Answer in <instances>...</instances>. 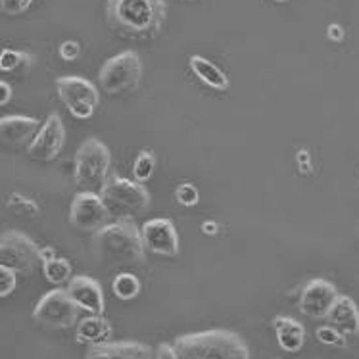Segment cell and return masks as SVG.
<instances>
[{
  "mask_svg": "<svg viewBox=\"0 0 359 359\" xmlns=\"http://www.w3.org/2000/svg\"><path fill=\"white\" fill-rule=\"evenodd\" d=\"M140 235L148 252L163 257L179 256V233L175 225L165 217L148 219L140 227Z\"/></svg>",
  "mask_w": 359,
  "mask_h": 359,
  "instance_id": "12",
  "label": "cell"
},
{
  "mask_svg": "<svg viewBox=\"0 0 359 359\" xmlns=\"http://www.w3.org/2000/svg\"><path fill=\"white\" fill-rule=\"evenodd\" d=\"M327 37L330 41H334V43H340L344 39V29L340 25H337V23H332V25H329V29H327Z\"/></svg>",
  "mask_w": 359,
  "mask_h": 359,
  "instance_id": "32",
  "label": "cell"
},
{
  "mask_svg": "<svg viewBox=\"0 0 359 359\" xmlns=\"http://www.w3.org/2000/svg\"><path fill=\"white\" fill-rule=\"evenodd\" d=\"M171 346L179 359H250L246 340L225 329L181 334Z\"/></svg>",
  "mask_w": 359,
  "mask_h": 359,
  "instance_id": "2",
  "label": "cell"
},
{
  "mask_svg": "<svg viewBox=\"0 0 359 359\" xmlns=\"http://www.w3.org/2000/svg\"><path fill=\"white\" fill-rule=\"evenodd\" d=\"M27 54L25 52L12 50V48H4L0 52V72H14L18 67L27 62Z\"/></svg>",
  "mask_w": 359,
  "mask_h": 359,
  "instance_id": "25",
  "label": "cell"
},
{
  "mask_svg": "<svg viewBox=\"0 0 359 359\" xmlns=\"http://www.w3.org/2000/svg\"><path fill=\"white\" fill-rule=\"evenodd\" d=\"M67 294L74 300L79 309H85L93 316H102L104 313V290L98 285V280L87 275H75L67 280Z\"/></svg>",
  "mask_w": 359,
  "mask_h": 359,
  "instance_id": "14",
  "label": "cell"
},
{
  "mask_svg": "<svg viewBox=\"0 0 359 359\" xmlns=\"http://www.w3.org/2000/svg\"><path fill=\"white\" fill-rule=\"evenodd\" d=\"M6 204L10 210H14V212L20 213V215H27V217H39V215H41V205H39L33 198L23 196L20 192H12V194L8 196Z\"/></svg>",
  "mask_w": 359,
  "mask_h": 359,
  "instance_id": "24",
  "label": "cell"
},
{
  "mask_svg": "<svg viewBox=\"0 0 359 359\" xmlns=\"http://www.w3.org/2000/svg\"><path fill=\"white\" fill-rule=\"evenodd\" d=\"M96 256L110 264H142L144 242L140 227L131 219H118L106 223L93 235Z\"/></svg>",
  "mask_w": 359,
  "mask_h": 359,
  "instance_id": "3",
  "label": "cell"
},
{
  "mask_svg": "<svg viewBox=\"0 0 359 359\" xmlns=\"http://www.w3.org/2000/svg\"><path fill=\"white\" fill-rule=\"evenodd\" d=\"M156 169V156L150 148H144L142 152H139V156L135 158V163H133V181L137 183H147L150 177L154 175Z\"/></svg>",
  "mask_w": 359,
  "mask_h": 359,
  "instance_id": "23",
  "label": "cell"
},
{
  "mask_svg": "<svg viewBox=\"0 0 359 359\" xmlns=\"http://www.w3.org/2000/svg\"><path fill=\"white\" fill-rule=\"evenodd\" d=\"M189 2H196V0H189Z\"/></svg>",
  "mask_w": 359,
  "mask_h": 359,
  "instance_id": "37",
  "label": "cell"
},
{
  "mask_svg": "<svg viewBox=\"0 0 359 359\" xmlns=\"http://www.w3.org/2000/svg\"><path fill=\"white\" fill-rule=\"evenodd\" d=\"M35 0H0V10L8 15L25 14Z\"/></svg>",
  "mask_w": 359,
  "mask_h": 359,
  "instance_id": "29",
  "label": "cell"
},
{
  "mask_svg": "<svg viewBox=\"0 0 359 359\" xmlns=\"http://www.w3.org/2000/svg\"><path fill=\"white\" fill-rule=\"evenodd\" d=\"M316 338L321 344L327 346H346V337L342 332H338L334 327L330 325H323L316 330Z\"/></svg>",
  "mask_w": 359,
  "mask_h": 359,
  "instance_id": "27",
  "label": "cell"
},
{
  "mask_svg": "<svg viewBox=\"0 0 359 359\" xmlns=\"http://www.w3.org/2000/svg\"><path fill=\"white\" fill-rule=\"evenodd\" d=\"M275 2H286V0H275Z\"/></svg>",
  "mask_w": 359,
  "mask_h": 359,
  "instance_id": "36",
  "label": "cell"
},
{
  "mask_svg": "<svg viewBox=\"0 0 359 359\" xmlns=\"http://www.w3.org/2000/svg\"><path fill=\"white\" fill-rule=\"evenodd\" d=\"M33 319L50 329H69L79 321V308L69 298L66 288H54L37 302Z\"/></svg>",
  "mask_w": 359,
  "mask_h": 359,
  "instance_id": "9",
  "label": "cell"
},
{
  "mask_svg": "<svg viewBox=\"0 0 359 359\" xmlns=\"http://www.w3.org/2000/svg\"><path fill=\"white\" fill-rule=\"evenodd\" d=\"M168 15L165 0H108L106 18L111 29L127 37H154Z\"/></svg>",
  "mask_w": 359,
  "mask_h": 359,
  "instance_id": "1",
  "label": "cell"
},
{
  "mask_svg": "<svg viewBox=\"0 0 359 359\" xmlns=\"http://www.w3.org/2000/svg\"><path fill=\"white\" fill-rule=\"evenodd\" d=\"M111 154L110 148L100 139L88 137L81 142L75 154L74 179L77 189L88 192H98L110 177Z\"/></svg>",
  "mask_w": 359,
  "mask_h": 359,
  "instance_id": "5",
  "label": "cell"
},
{
  "mask_svg": "<svg viewBox=\"0 0 359 359\" xmlns=\"http://www.w3.org/2000/svg\"><path fill=\"white\" fill-rule=\"evenodd\" d=\"M111 337V325L108 319H104L102 316H93L88 313V317L79 319L77 321V330H75V338L79 344L85 346H96L108 342V338Z\"/></svg>",
  "mask_w": 359,
  "mask_h": 359,
  "instance_id": "19",
  "label": "cell"
},
{
  "mask_svg": "<svg viewBox=\"0 0 359 359\" xmlns=\"http://www.w3.org/2000/svg\"><path fill=\"white\" fill-rule=\"evenodd\" d=\"M111 290L116 294V298L123 302L135 300L140 294V280L133 273H119L116 279L111 280Z\"/></svg>",
  "mask_w": 359,
  "mask_h": 359,
  "instance_id": "22",
  "label": "cell"
},
{
  "mask_svg": "<svg viewBox=\"0 0 359 359\" xmlns=\"http://www.w3.org/2000/svg\"><path fill=\"white\" fill-rule=\"evenodd\" d=\"M142 62L135 50H123L111 56L98 72V85L108 95H121L139 87Z\"/></svg>",
  "mask_w": 359,
  "mask_h": 359,
  "instance_id": "6",
  "label": "cell"
},
{
  "mask_svg": "<svg viewBox=\"0 0 359 359\" xmlns=\"http://www.w3.org/2000/svg\"><path fill=\"white\" fill-rule=\"evenodd\" d=\"M41 129V121L29 116H4L0 118V140L10 147H22L33 140Z\"/></svg>",
  "mask_w": 359,
  "mask_h": 359,
  "instance_id": "16",
  "label": "cell"
},
{
  "mask_svg": "<svg viewBox=\"0 0 359 359\" xmlns=\"http://www.w3.org/2000/svg\"><path fill=\"white\" fill-rule=\"evenodd\" d=\"M85 359H154V350L137 340H118L90 346Z\"/></svg>",
  "mask_w": 359,
  "mask_h": 359,
  "instance_id": "15",
  "label": "cell"
},
{
  "mask_svg": "<svg viewBox=\"0 0 359 359\" xmlns=\"http://www.w3.org/2000/svg\"><path fill=\"white\" fill-rule=\"evenodd\" d=\"M202 233L204 235H217L219 233V223L217 221H204L202 223Z\"/></svg>",
  "mask_w": 359,
  "mask_h": 359,
  "instance_id": "34",
  "label": "cell"
},
{
  "mask_svg": "<svg viewBox=\"0 0 359 359\" xmlns=\"http://www.w3.org/2000/svg\"><path fill=\"white\" fill-rule=\"evenodd\" d=\"M60 56L66 60V62H74V60L79 58L81 54V46L77 41H64V43L60 44Z\"/></svg>",
  "mask_w": 359,
  "mask_h": 359,
  "instance_id": "30",
  "label": "cell"
},
{
  "mask_svg": "<svg viewBox=\"0 0 359 359\" xmlns=\"http://www.w3.org/2000/svg\"><path fill=\"white\" fill-rule=\"evenodd\" d=\"M0 265L31 275L41 265V248L22 231H4L0 235Z\"/></svg>",
  "mask_w": 359,
  "mask_h": 359,
  "instance_id": "7",
  "label": "cell"
},
{
  "mask_svg": "<svg viewBox=\"0 0 359 359\" xmlns=\"http://www.w3.org/2000/svg\"><path fill=\"white\" fill-rule=\"evenodd\" d=\"M175 198L181 205L192 208L200 202V192L192 183H181L175 189Z\"/></svg>",
  "mask_w": 359,
  "mask_h": 359,
  "instance_id": "26",
  "label": "cell"
},
{
  "mask_svg": "<svg viewBox=\"0 0 359 359\" xmlns=\"http://www.w3.org/2000/svg\"><path fill=\"white\" fill-rule=\"evenodd\" d=\"M110 219V213L104 208L98 192H77L69 204V223L79 231L95 233Z\"/></svg>",
  "mask_w": 359,
  "mask_h": 359,
  "instance_id": "10",
  "label": "cell"
},
{
  "mask_svg": "<svg viewBox=\"0 0 359 359\" xmlns=\"http://www.w3.org/2000/svg\"><path fill=\"white\" fill-rule=\"evenodd\" d=\"M337 298V286L332 283L325 279H313L302 288L298 308L309 319H325Z\"/></svg>",
  "mask_w": 359,
  "mask_h": 359,
  "instance_id": "13",
  "label": "cell"
},
{
  "mask_svg": "<svg viewBox=\"0 0 359 359\" xmlns=\"http://www.w3.org/2000/svg\"><path fill=\"white\" fill-rule=\"evenodd\" d=\"M154 359H179V358H177L173 346L168 344V342H161V344L156 348Z\"/></svg>",
  "mask_w": 359,
  "mask_h": 359,
  "instance_id": "31",
  "label": "cell"
},
{
  "mask_svg": "<svg viewBox=\"0 0 359 359\" xmlns=\"http://www.w3.org/2000/svg\"><path fill=\"white\" fill-rule=\"evenodd\" d=\"M41 265H43L44 277L52 285H62V283H67V280L72 279L74 269H72V264L67 262L66 257L52 256L48 259H43Z\"/></svg>",
  "mask_w": 359,
  "mask_h": 359,
  "instance_id": "21",
  "label": "cell"
},
{
  "mask_svg": "<svg viewBox=\"0 0 359 359\" xmlns=\"http://www.w3.org/2000/svg\"><path fill=\"white\" fill-rule=\"evenodd\" d=\"M12 100V87L6 81H0V106H6Z\"/></svg>",
  "mask_w": 359,
  "mask_h": 359,
  "instance_id": "33",
  "label": "cell"
},
{
  "mask_svg": "<svg viewBox=\"0 0 359 359\" xmlns=\"http://www.w3.org/2000/svg\"><path fill=\"white\" fill-rule=\"evenodd\" d=\"M296 158H298V163H300L302 171H304V173L308 171V173H309V154H308V150H300Z\"/></svg>",
  "mask_w": 359,
  "mask_h": 359,
  "instance_id": "35",
  "label": "cell"
},
{
  "mask_svg": "<svg viewBox=\"0 0 359 359\" xmlns=\"http://www.w3.org/2000/svg\"><path fill=\"white\" fill-rule=\"evenodd\" d=\"M330 327H334L344 337H355L359 334V309L355 302L350 296H340L332 304L329 313L325 317Z\"/></svg>",
  "mask_w": 359,
  "mask_h": 359,
  "instance_id": "17",
  "label": "cell"
},
{
  "mask_svg": "<svg viewBox=\"0 0 359 359\" xmlns=\"http://www.w3.org/2000/svg\"><path fill=\"white\" fill-rule=\"evenodd\" d=\"M18 286V273L6 265H0V298H6Z\"/></svg>",
  "mask_w": 359,
  "mask_h": 359,
  "instance_id": "28",
  "label": "cell"
},
{
  "mask_svg": "<svg viewBox=\"0 0 359 359\" xmlns=\"http://www.w3.org/2000/svg\"><path fill=\"white\" fill-rule=\"evenodd\" d=\"M98 196L110 217L118 219H131L148 210L150 205V192L147 187L127 177H119L118 173L106 179L102 189L98 191Z\"/></svg>",
  "mask_w": 359,
  "mask_h": 359,
  "instance_id": "4",
  "label": "cell"
},
{
  "mask_svg": "<svg viewBox=\"0 0 359 359\" xmlns=\"http://www.w3.org/2000/svg\"><path fill=\"white\" fill-rule=\"evenodd\" d=\"M189 66H191L192 74L196 75L204 85H208L213 90H229V77L225 75L223 69L215 66L213 62L210 60H205L204 56H200V54H192L191 58H189Z\"/></svg>",
  "mask_w": 359,
  "mask_h": 359,
  "instance_id": "20",
  "label": "cell"
},
{
  "mask_svg": "<svg viewBox=\"0 0 359 359\" xmlns=\"http://www.w3.org/2000/svg\"><path fill=\"white\" fill-rule=\"evenodd\" d=\"M56 90H58L60 100L66 104L67 111L75 119H90L100 104L98 88L85 77H77V75L58 77Z\"/></svg>",
  "mask_w": 359,
  "mask_h": 359,
  "instance_id": "8",
  "label": "cell"
},
{
  "mask_svg": "<svg viewBox=\"0 0 359 359\" xmlns=\"http://www.w3.org/2000/svg\"><path fill=\"white\" fill-rule=\"evenodd\" d=\"M273 330L279 342L280 350L288 353L300 352L306 342V329L300 321H296L292 317L277 316L273 319Z\"/></svg>",
  "mask_w": 359,
  "mask_h": 359,
  "instance_id": "18",
  "label": "cell"
},
{
  "mask_svg": "<svg viewBox=\"0 0 359 359\" xmlns=\"http://www.w3.org/2000/svg\"><path fill=\"white\" fill-rule=\"evenodd\" d=\"M64 144H66V127L58 114H50L29 142L27 154L37 161H52L58 158Z\"/></svg>",
  "mask_w": 359,
  "mask_h": 359,
  "instance_id": "11",
  "label": "cell"
}]
</instances>
